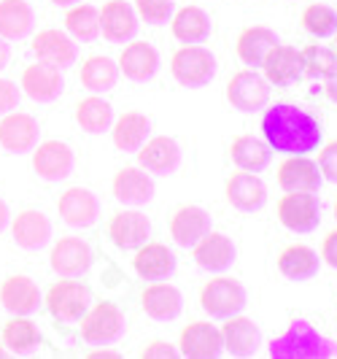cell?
Returning a JSON list of instances; mask_svg holds the SVG:
<instances>
[{
  "label": "cell",
  "instance_id": "obj_1",
  "mask_svg": "<svg viewBox=\"0 0 337 359\" xmlns=\"http://www.w3.org/2000/svg\"><path fill=\"white\" fill-rule=\"evenodd\" d=\"M262 135L278 154H310L324 144V130L313 114L291 103H275L265 111Z\"/></svg>",
  "mask_w": 337,
  "mask_h": 359
},
{
  "label": "cell",
  "instance_id": "obj_2",
  "mask_svg": "<svg viewBox=\"0 0 337 359\" xmlns=\"http://www.w3.org/2000/svg\"><path fill=\"white\" fill-rule=\"evenodd\" d=\"M267 354L273 359H329L337 357V348L310 322L297 319L289 324L284 335H278L270 343Z\"/></svg>",
  "mask_w": 337,
  "mask_h": 359
},
{
  "label": "cell",
  "instance_id": "obj_3",
  "mask_svg": "<svg viewBox=\"0 0 337 359\" xmlns=\"http://www.w3.org/2000/svg\"><path fill=\"white\" fill-rule=\"evenodd\" d=\"M170 73L181 87H205L216 76V54L202 43H184L170 60Z\"/></svg>",
  "mask_w": 337,
  "mask_h": 359
},
{
  "label": "cell",
  "instance_id": "obj_4",
  "mask_svg": "<svg viewBox=\"0 0 337 359\" xmlns=\"http://www.w3.org/2000/svg\"><path fill=\"white\" fill-rule=\"evenodd\" d=\"M200 306L213 319H227L246 308V289L232 276H216L200 289Z\"/></svg>",
  "mask_w": 337,
  "mask_h": 359
},
{
  "label": "cell",
  "instance_id": "obj_5",
  "mask_svg": "<svg viewBox=\"0 0 337 359\" xmlns=\"http://www.w3.org/2000/svg\"><path fill=\"white\" fill-rule=\"evenodd\" d=\"M43 303L57 322H78L87 313V308L92 306V292L81 281L62 278V281L49 287Z\"/></svg>",
  "mask_w": 337,
  "mask_h": 359
},
{
  "label": "cell",
  "instance_id": "obj_6",
  "mask_svg": "<svg viewBox=\"0 0 337 359\" xmlns=\"http://www.w3.org/2000/svg\"><path fill=\"white\" fill-rule=\"evenodd\" d=\"M78 322H81V338L92 346L114 343L125 332V313L119 311L116 303H108V300L89 306Z\"/></svg>",
  "mask_w": 337,
  "mask_h": 359
},
{
  "label": "cell",
  "instance_id": "obj_7",
  "mask_svg": "<svg viewBox=\"0 0 337 359\" xmlns=\"http://www.w3.org/2000/svg\"><path fill=\"white\" fill-rule=\"evenodd\" d=\"M278 222L291 233H313L321 222V205L316 192H286L275 205Z\"/></svg>",
  "mask_w": 337,
  "mask_h": 359
},
{
  "label": "cell",
  "instance_id": "obj_8",
  "mask_svg": "<svg viewBox=\"0 0 337 359\" xmlns=\"http://www.w3.org/2000/svg\"><path fill=\"white\" fill-rule=\"evenodd\" d=\"M227 100L232 103V108L243 114L262 111L270 103V81L251 68L232 73V79L227 81Z\"/></svg>",
  "mask_w": 337,
  "mask_h": 359
},
{
  "label": "cell",
  "instance_id": "obj_9",
  "mask_svg": "<svg viewBox=\"0 0 337 359\" xmlns=\"http://www.w3.org/2000/svg\"><path fill=\"white\" fill-rule=\"evenodd\" d=\"M49 265L62 278H78L92 268V249L87 241H81L76 235H65L52 246Z\"/></svg>",
  "mask_w": 337,
  "mask_h": 359
},
{
  "label": "cell",
  "instance_id": "obj_10",
  "mask_svg": "<svg viewBox=\"0 0 337 359\" xmlns=\"http://www.w3.org/2000/svg\"><path fill=\"white\" fill-rule=\"evenodd\" d=\"M19 87H22V92H25L30 100H38V103H52V100H57V97L62 95L65 81H62V73H60L57 65L38 60V62L27 65V68L22 71Z\"/></svg>",
  "mask_w": 337,
  "mask_h": 359
},
{
  "label": "cell",
  "instance_id": "obj_11",
  "mask_svg": "<svg viewBox=\"0 0 337 359\" xmlns=\"http://www.w3.org/2000/svg\"><path fill=\"white\" fill-rule=\"evenodd\" d=\"M221 348V330L211 322H192L181 330L178 338V354L189 359H213Z\"/></svg>",
  "mask_w": 337,
  "mask_h": 359
},
{
  "label": "cell",
  "instance_id": "obj_12",
  "mask_svg": "<svg viewBox=\"0 0 337 359\" xmlns=\"http://www.w3.org/2000/svg\"><path fill=\"white\" fill-rule=\"evenodd\" d=\"M321 170L308 154H286L278 165V187L284 192H319Z\"/></svg>",
  "mask_w": 337,
  "mask_h": 359
},
{
  "label": "cell",
  "instance_id": "obj_13",
  "mask_svg": "<svg viewBox=\"0 0 337 359\" xmlns=\"http://www.w3.org/2000/svg\"><path fill=\"white\" fill-rule=\"evenodd\" d=\"M38 122L36 116L22 114V111H8L0 119V146L11 154H25L33 151V146L38 144Z\"/></svg>",
  "mask_w": 337,
  "mask_h": 359
},
{
  "label": "cell",
  "instance_id": "obj_14",
  "mask_svg": "<svg viewBox=\"0 0 337 359\" xmlns=\"http://www.w3.org/2000/svg\"><path fill=\"white\" fill-rule=\"evenodd\" d=\"M224 195H227V203L232 208H238L243 214H254L267 203L265 184L256 173H249V170L232 173L227 184H224Z\"/></svg>",
  "mask_w": 337,
  "mask_h": 359
},
{
  "label": "cell",
  "instance_id": "obj_15",
  "mask_svg": "<svg viewBox=\"0 0 337 359\" xmlns=\"http://www.w3.org/2000/svg\"><path fill=\"white\" fill-rule=\"evenodd\" d=\"M149 233H151L149 216L135 208L116 211L108 222V238L114 241L116 249H138L141 243L149 241Z\"/></svg>",
  "mask_w": 337,
  "mask_h": 359
},
{
  "label": "cell",
  "instance_id": "obj_16",
  "mask_svg": "<svg viewBox=\"0 0 337 359\" xmlns=\"http://www.w3.org/2000/svg\"><path fill=\"white\" fill-rule=\"evenodd\" d=\"M33 170L46 181H62L73 170V151L62 141H43L33 146Z\"/></svg>",
  "mask_w": 337,
  "mask_h": 359
},
{
  "label": "cell",
  "instance_id": "obj_17",
  "mask_svg": "<svg viewBox=\"0 0 337 359\" xmlns=\"http://www.w3.org/2000/svg\"><path fill=\"white\" fill-rule=\"evenodd\" d=\"M192 254H195L197 268L208 270V273H221V270H227L235 262L238 249H235L230 235L213 233L211 230V233H205L192 246Z\"/></svg>",
  "mask_w": 337,
  "mask_h": 359
},
{
  "label": "cell",
  "instance_id": "obj_18",
  "mask_svg": "<svg viewBox=\"0 0 337 359\" xmlns=\"http://www.w3.org/2000/svg\"><path fill=\"white\" fill-rule=\"evenodd\" d=\"M262 346V332L259 327L251 322L249 316H227L221 327V348L232 357H251Z\"/></svg>",
  "mask_w": 337,
  "mask_h": 359
},
{
  "label": "cell",
  "instance_id": "obj_19",
  "mask_svg": "<svg viewBox=\"0 0 337 359\" xmlns=\"http://www.w3.org/2000/svg\"><path fill=\"white\" fill-rule=\"evenodd\" d=\"M262 71L270 87H289L302 76L300 52L289 43H275L262 60Z\"/></svg>",
  "mask_w": 337,
  "mask_h": 359
},
{
  "label": "cell",
  "instance_id": "obj_20",
  "mask_svg": "<svg viewBox=\"0 0 337 359\" xmlns=\"http://www.w3.org/2000/svg\"><path fill=\"white\" fill-rule=\"evenodd\" d=\"M57 211L62 216V222L71 227H92L100 214V203L95 198V192H89L84 187H71L60 195Z\"/></svg>",
  "mask_w": 337,
  "mask_h": 359
},
{
  "label": "cell",
  "instance_id": "obj_21",
  "mask_svg": "<svg viewBox=\"0 0 337 359\" xmlns=\"http://www.w3.org/2000/svg\"><path fill=\"white\" fill-rule=\"evenodd\" d=\"M100 33L111 43H125L138 33V14L127 0H108L100 8Z\"/></svg>",
  "mask_w": 337,
  "mask_h": 359
},
{
  "label": "cell",
  "instance_id": "obj_22",
  "mask_svg": "<svg viewBox=\"0 0 337 359\" xmlns=\"http://www.w3.org/2000/svg\"><path fill=\"white\" fill-rule=\"evenodd\" d=\"M116 65H119V71L125 73V79L135 81V84H143V81H151L157 76L160 54L146 41H132L122 49Z\"/></svg>",
  "mask_w": 337,
  "mask_h": 359
},
{
  "label": "cell",
  "instance_id": "obj_23",
  "mask_svg": "<svg viewBox=\"0 0 337 359\" xmlns=\"http://www.w3.org/2000/svg\"><path fill=\"white\" fill-rule=\"evenodd\" d=\"M0 303L14 316H27L41 306V289L30 276H8L0 284Z\"/></svg>",
  "mask_w": 337,
  "mask_h": 359
},
{
  "label": "cell",
  "instance_id": "obj_24",
  "mask_svg": "<svg viewBox=\"0 0 337 359\" xmlns=\"http://www.w3.org/2000/svg\"><path fill=\"white\" fill-rule=\"evenodd\" d=\"M30 49H33V54H36L38 60L52 62L60 71L76 62V43H73V38L68 36L65 30H57V27L41 30V33L33 38Z\"/></svg>",
  "mask_w": 337,
  "mask_h": 359
},
{
  "label": "cell",
  "instance_id": "obj_25",
  "mask_svg": "<svg viewBox=\"0 0 337 359\" xmlns=\"http://www.w3.org/2000/svg\"><path fill=\"white\" fill-rule=\"evenodd\" d=\"M205 233H211V214L200 205H181L170 216V238L184 249H192Z\"/></svg>",
  "mask_w": 337,
  "mask_h": 359
},
{
  "label": "cell",
  "instance_id": "obj_26",
  "mask_svg": "<svg viewBox=\"0 0 337 359\" xmlns=\"http://www.w3.org/2000/svg\"><path fill=\"white\" fill-rule=\"evenodd\" d=\"M132 268L146 281H162L176 270V254L170 252L165 243L157 241H146L138 246V252L132 257Z\"/></svg>",
  "mask_w": 337,
  "mask_h": 359
},
{
  "label": "cell",
  "instance_id": "obj_27",
  "mask_svg": "<svg viewBox=\"0 0 337 359\" xmlns=\"http://www.w3.org/2000/svg\"><path fill=\"white\" fill-rule=\"evenodd\" d=\"M111 192L125 205H146L154 198V181L141 168H122L111 181Z\"/></svg>",
  "mask_w": 337,
  "mask_h": 359
},
{
  "label": "cell",
  "instance_id": "obj_28",
  "mask_svg": "<svg viewBox=\"0 0 337 359\" xmlns=\"http://www.w3.org/2000/svg\"><path fill=\"white\" fill-rule=\"evenodd\" d=\"M138 154V162H141L143 170L149 173H173L178 165H181V149L173 138L167 135H157V138H146V144L135 151Z\"/></svg>",
  "mask_w": 337,
  "mask_h": 359
},
{
  "label": "cell",
  "instance_id": "obj_29",
  "mask_svg": "<svg viewBox=\"0 0 337 359\" xmlns=\"http://www.w3.org/2000/svg\"><path fill=\"white\" fill-rule=\"evenodd\" d=\"M141 306L146 311V316H151L154 322H173L181 308H184V297L173 284H149L141 294Z\"/></svg>",
  "mask_w": 337,
  "mask_h": 359
},
{
  "label": "cell",
  "instance_id": "obj_30",
  "mask_svg": "<svg viewBox=\"0 0 337 359\" xmlns=\"http://www.w3.org/2000/svg\"><path fill=\"white\" fill-rule=\"evenodd\" d=\"M275 43H278V36H275L273 27H267V25H251L246 30H240V36L235 41V52H238L243 65L256 68V65H262L265 54Z\"/></svg>",
  "mask_w": 337,
  "mask_h": 359
},
{
  "label": "cell",
  "instance_id": "obj_31",
  "mask_svg": "<svg viewBox=\"0 0 337 359\" xmlns=\"http://www.w3.org/2000/svg\"><path fill=\"white\" fill-rule=\"evenodd\" d=\"M151 133V119L141 111H125L114 127H111V141L119 151H138Z\"/></svg>",
  "mask_w": 337,
  "mask_h": 359
},
{
  "label": "cell",
  "instance_id": "obj_32",
  "mask_svg": "<svg viewBox=\"0 0 337 359\" xmlns=\"http://www.w3.org/2000/svg\"><path fill=\"white\" fill-rule=\"evenodd\" d=\"M11 235H14L17 246L33 252V249H41V246L49 243V238H52V222L46 219V214L27 208V211L17 214L14 224H11Z\"/></svg>",
  "mask_w": 337,
  "mask_h": 359
},
{
  "label": "cell",
  "instance_id": "obj_33",
  "mask_svg": "<svg viewBox=\"0 0 337 359\" xmlns=\"http://www.w3.org/2000/svg\"><path fill=\"white\" fill-rule=\"evenodd\" d=\"M273 157V149L267 141L256 138V135H238L230 144V160L235 162L238 170H249V173H262Z\"/></svg>",
  "mask_w": 337,
  "mask_h": 359
},
{
  "label": "cell",
  "instance_id": "obj_34",
  "mask_svg": "<svg viewBox=\"0 0 337 359\" xmlns=\"http://www.w3.org/2000/svg\"><path fill=\"white\" fill-rule=\"evenodd\" d=\"M170 33L181 43H202L211 36V17L200 6H184L173 14Z\"/></svg>",
  "mask_w": 337,
  "mask_h": 359
},
{
  "label": "cell",
  "instance_id": "obj_35",
  "mask_svg": "<svg viewBox=\"0 0 337 359\" xmlns=\"http://www.w3.org/2000/svg\"><path fill=\"white\" fill-rule=\"evenodd\" d=\"M319 254L305 243H291L278 254V270L289 281H308L319 273Z\"/></svg>",
  "mask_w": 337,
  "mask_h": 359
},
{
  "label": "cell",
  "instance_id": "obj_36",
  "mask_svg": "<svg viewBox=\"0 0 337 359\" xmlns=\"http://www.w3.org/2000/svg\"><path fill=\"white\" fill-rule=\"evenodd\" d=\"M33 8L27 0H0V38L17 41L33 30Z\"/></svg>",
  "mask_w": 337,
  "mask_h": 359
},
{
  "label": "cell",
  "instance_id": "obj_37",
  "mask_svg": "<svg viewBox=\"0 0 337 359\" xmlns=\"http://www.w3.org/2000/svg\"><path fill=\"white\" fill-rule=\"evenodd\" d=\"M116 79H119V65L111 57L92 54V57L84 60V65H81V84L89 92H95V95L114 90L116 87Z\"/></svg>",
  "mask_w": 337,
  "mask_h": 359
},
{
  "label": "cell",
  "instance_id": "obj_38",
  "mask_svg": "<svg viewBox=\"0 0 337 359\" xmlns=\"http://www.w3.org/2000/svg\"><path fill=\"white\" fill-rule=\"evenodd\" d=\"M76 122H78V127H81L84 133L97 135V133H103V130H111V125H114V108H111L108 100L97 97V95L84 97V100H78V106H76Z\"/></svg>",
  "mask_w": 337,
  "mask_h": 359
},
{
  "label": "cell",
  "instance_id": "obj_39",
  "mask_svg": "<svg viewBox=\"0 0 337 359\" xmlns=\"http://www.w3.org/2000/svg\"><path fill=\"white\" fill-rule=\"evenodd\" d=\"M41 343L38 324L27 316H14L3 327V346H8V351L14 354H27Z\"/></svg>",
  "mask_w": 337,
  "mask_h": 359
},
{
  "label": "cell",
  "instance_id": "obj_40",
  "mask_svg": "<svg viewBox=\"0 0 337 359\" xmlns=\"http://www.w3.org/2000/svg\"><path fill=\"white\" fill-rule=\"evenodd\" d=\"M65 30L78 41H95L100 36V8L89 3H73L65 14Z\"/></svg>",
  "mask_w": 337,
  "mask_h": 359
},
{
  "label": "cell",
  "instance_id": "obj_41",
  "mask_svg": "<svg viewBox=\"0 0 337 359\" xmlns=\"http://www.w3.org/2000/svg\"><path fill=\"white\" fill-rule=\"evenodd\" d=\"M302 27L313 38H332L337 30V11L326 3H310L302 11Z\"/></svg>",
  "mask_w": 337,
  "mask_h": 359
},
{
  "label": "cell",
  "instance_id": "obj_42",
  "mask_svg": "<svg viewBox=\"0 0 337 359\" xmlns=\"http://www.w3.org/2000/svg\"><path fill=\"white\" fill-rule=\"evenodd\" d=\"M302 73L310 79H326L337 68V52L324 43H310L300 52Z\"/></svg>",
  "mask_w": 337,
  "mask_h": 359
},
{
  "label": "cell",
  "instance_id": "obj_43",
  "mask_svg": "<svg viewBox=\"0 0 337 359\" xmlns=\"http://www.w3.org/2000/svg\"><path fill=\"white\" fill-rule=\"evenodd\" d=\"M135 14L149 25H162L173 14V0H135Z\"/></svg>",
  "mask_w": 337,
  "mask_h": 359
},
{
  "label": "cell",
  "instance_id": "obj_44",
  "mask_svg": "<svg viewBox=\"0 0 337 359\" xmlns=\"http://www.w3.org/2000/svg\"><path fill=\"white\" fill-rule=\"evenodd\" d=\"M321 170V179L329 181V184H337V141H329V144L319 146V160H316Z\"/></svg>",
  "mask_w": 337,
  "mask_h": 359
},
{
  "label": "cell",
  "instance_id": "obj_45",
  "mask_svg": "<svg viewBox=\"0 0 337 359\" xmlns=\"http://www.w3.org/2000/svg\"><path fill=\"white\" fill-rule=\"evenodd\" d=\"M143 359H173L178 357V348L167 341H151L141 348Z\"/></svg>",
  "mask_w": 337,
  "mask_h": 359
},
{
  "label": "cell",
  "instance_id": "obj_46",
  "mask_svg": "<svg viewBox=\"0 0 337 359\" xmlns=\"http://www.w3.org/2000/svg\"><path fill=\"white\" fill-rule=\"evenodd\" d=\"M19 106V90L14 81L0 79V114H8Z\"/></svg>",
  "mask_w": 337,
  "mask_h": 359
},
{
  "label": "cell",
  "instance_id": "obj_47",
  "mask_svg": "<svg viewBox=\"0 0 337 359\" xmlns=\"http://www.w3.org/2000/svg\"><path fill=\"white\" fill-rule=\"evenodd\" d=\"M321 259H324L329 268L337 270V227L324 235V241H321Z\"/></svg>",
  "mask_w": 337,
  "mask_h": 359
},
{
  "label": "cell",
  "instance_id": "obj_48",
  "mask_svg": "<svg viewBox=\"0 0 337 359\" xmlns=\"http://www.w3.org/2000/svg\"><path fill=\"white\" fill-rule=\"evenodd\" d=\"M324 92H326V97L332 103H337V68L324 79Z\"/></svg>",
  "mask_w": 337,
  "mask_h": 359
},
{
  "label": "cell",
  "instance_id": "obj_49",
  "mask_svg": "<svg viewBox=\"0 0 337 359\" xmlns=\"http://www.w3.org/2000/svg\"><path fill=\"white\" fill-rule=\"evenodd\" d=\"M119 359V351H108V348H97V351H89V359Z\"/></svg>",
  "mask_w": 337,
  "mask_h": 359
},
{
  "label": "cell",
  "instance_id": "obj_50",
  "mask_svg": "<svg viewBox=\"0 0 337 359\" xmlns=\"http://www.w3.org/2000/svg\"><path fill=\"white\" fill-rule=\"evenodd\" d=\"M8 65V43H6V38H0V71Z\"/></svg>",
  "mask_w": 337,
  "mask_h": 359
},
{
  "label": "cell",
  "instance_id": "obj_51",
  "mask_svg": "<svg viewBox=\"0 0 337 359\" xmlns=\"http://www.w3.org/2000/svg\"><path fill=\"white\" fill-rule=\"evenodd\" d=\"M6 222H8V205L0 200V230L6 227Z\"/></svg>",
  "mask_w": 337,
  "mask_h": 359
},
{
  "label": "cell",
  "instance_id": "obj_52",
  "mask_svg": "<svg viewBox=\"0 0 337 359\" xmlns=\"http://www.w3.org/2000/svg\"><path fill=\"white\" fill-rule=\"evenodd\" d=\"M57 6H73V3H78V0H52Z\"/></svg>",
  "mask_w": 337,
  "mask_h": 359
},
{
  "label": "cell",
  "instance_id": "obj_53",
  "mask_svg": "<svg viewBox=\"0 0 337 359\" xmlns=\"http://www.w3.org/2000/svg\"><path fill=\"white\" fill-rule=\"evenodd\" d=\"M335 219H337V200H335Z\"/></svg>",
  "mask_w": 337,
  "mask_h": 359
},
{
  "label": "cell",
  "instance_id": "obj_54",
  "mask_svg": "<svg viewBox=\"0 0 337 359\" xmlns=\"http://www.w3.org/2000/svg\"><path fill=\"white\" fill-rule=\"evenodd\" d=\"M3 354H6V351H3V348H0V357H3Z\"/></svg>",
  "mask_w": 337,
  "mask_h": 359
},
{
  "label": "cell",
  "instance_id": "obj_55",
  "mask_svg": "<svg viewBox=\"0 0 337 359\" xmlns=\"http://www.w3.org/2000/svg\"><path fill=\"white\" fill-rule=\"evenodd\" d=\"M335 41H337V30H335Z\"/></svg>",
  "mask_w": 337,
  "mask_h": 359
}]
</instances>
